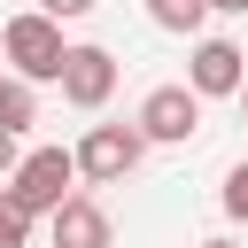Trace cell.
Listing matches in <instances>:
<instances>
[{
	"instance_id": "cell-1",
	"label": "cell",
	"mask_w": 248,
	"mask_h": 248,
	"mask_svg": "<svg viewBox=\"0 0 248 248\" xmlns=\"http://www.w3.org/2000/svg\"><path fill=\"white\" fill-rule=\"evenodd\" d=\"M0 54H8V70L16 78H62V23L46 16V8H31V16H8V31H0Z\"/></svg>"
},
{
	"instance_id": "cell-8",
	"label": "cell",
	"mask_w": 248,
	"mask_h": 248,
	"mask_svg": "<svg viewBox=\"0 0 248 248\" xmlns=\"http://www.w3.org/2000/svg\"><path fill=\"white\" fill-rule=\"evenodd\" d=\"M31 116H39L31 78H8V85H0V124H8V132H31Z\"/></svg>"
},
{
	"instance_id": "cell-3",
	"label": "cell",
	"mask_w": 248,
	"mask_h": 248,
	"mask_svg": "<svg viewBox=\"0 0 248 248\" xmlns=\"http://www.w3.org/2000/svg\"><path fill=\"white\" fill-rule=\"evenodd\" d=\"M140 155H147V132H140V124H93V132L78 140V178L116 186V178L140 170Z\"/></svg>"
},
{
	"instance_id": "cell-5",
	"label": "cell",
	"mask_w": 248,
	"mask_h": 248,
	"mask_svg": "<svg viewBox=\"0 0 248 248\" xmlns=\"http://www.w3.org/2000/svg\"><path fill=\"white\" fill-rule=\"evenodd\" d=\"M54 85H62V101H70V108H101V101L116 93V54H108V46H70Z\"/></svg>"
},
{
	"instance_id": "cell-15",
	"label": "cell",
	"mask_w": 248,
	"mask_h": 248,
	"mask_svg": "<svg viewBox=\"0 0 248 248\" xmlns=\"http://www.w3.org/2000/svg\"><path fill=\"white\" fill-rule=\"evenodd\" d=\"M202 248H240V240H202Z\"/></svg>"
},
{
	"instance_id": "cell-14",
	"label": "cell",
	"mask_w": 248,
	"mask_h": 248,
	"mask_svg": "<svg viewBox=\"0 0 248 248\" xmlns=\"http://www.w3.org/2000/svg\"><path fill=\"white\" fill-rule=\"evenodd\" d=\"M209 8H217V16H248V0H209Z\"/></svg>"
},
{
	"instance_id": "cell-7",
	"label": "cell",
	"mask_w": 248,
	"mask_h": 248,
	"mask_svg": "<svg viewBox=\"0 0 248 248\" xmlns=\"http://www.w3.org/2000/svg\"><path fill=\"white\" fill-rule=\"evenodd\" d=\"M46 225H54V248H108V209L85 202V194H70Z\"/></svg>"
},
{
	"instance_id": "cell-16",
	"label": "cell",
	"mask_w": 248,
	"mask_h": 248,
	"mask_svg": "<svg viewBox=\"0 0 248 248\" xmlns=\"http://www.w3.org/2000/svg\"><path fill=\"white\" fill-rule=\"evenodd\" d=\"M240 116H248V78H240Z\"/></svg>"
},
{
	"instance_id": "cell-2",
	"label": "cell",
	"mask_w": 248,
	"mask_h": 248,
	"mask_svg": "<svg viewBox=\"0 0 248 248\" xmlns=\"http://www.w3.org/2000/svg\"><path fill=\"white\" fill-rule=\"evenodd\" d=\"M8 186H16V202H23L31 217H54V209L70 202V186H78V147H31Z\"/></svg>"
},
{
	"instance_id": "cell-17",
	"label": "cell",
	"mask_w": 248,
	"mask_h": 248,
	"mask_svg": "<svg viewBox=\"0 0 248 248\" xmlns=\"http://www.w3.org/2000/svg\"><path fill=\"white\" fill-rule=\"evenodd\" d=\"M0 62H8V54H0ZM0 85H8V78H0Z\"/></svg>"
},
{
	"instance_id": "cell-4",
	"label": "cell",
	"mask_w": 248,
	"mask_h": 248,
	"mask_svg": "<svg viewBox=\"0 0 248 248\" xmlns=\"http://www.w3.org/2000/svg\"><path fill=\"white\" fill-rule=\"evenodd\" d=\"M132 124L147 132V147H186V140L202 132V93H194V85H155Z\"/></svg>"
},
{
	"instance_id": "cell-12",
	"label": "cell",
	"mask_w": 248,
	"mask_h": 248,
	"mask_svg": "<svg viewBox=\"0 0 248 248\" xmlns=\"http://www.w3.org/2000/svg\"><path fill=\"white\" fill-rule=\"evenodd\" d=\"M16 163H23V132H8V124H0V186L16 178Z\"/></svg>"
},
{
	"instance_id": "cell-10",
	"label": "cell",
	"mask_w": 248,
	"mask_h": 248,
	"mask_svg": "<svg viewBox=\"0 0 248 248\" xmlns=\"http://www.w3.org/2000/svg\"><path fill=\"white\" fill-rule=\"evenodd\" d=\"M0 248H31V209L16 202V186H0Z\"/></svg>"
},
{
	"instance_id": "cell-11",
	"label": "cell",
	"mask_w": 248,
	"mask_h": 248,
	"mask_svg": "<svg viewBox=\"0 0 248 248\" xmlns=\"http://www.w3.org/2000/svg\"><path fill=\"white\" fill-rule=\"evenodd\" d=\"M217 202H225V217H240V225H248V163H232V170H225V194H217Z\"/></svg>"
},
{
	"instance_id": "cell-6",
	"label": "cell",
	"mask_w": 248,
	"mask_h": 248,
	"mask_svg": "<svg viewBox=\"0 0 248 248\" xmlns=\"http://www.w3.org/2000/svg\"><path fill=\"white\" fill-rule=\"evenodd\" d=\"M240 78H248V54H240L232 39H194L186 85H194L202 101H217V93H240Z\"/></svg>"
},
{
	"instance_id": "cell-9",
	"label": "cell",
	"mask_w": 248,
	"mask_h": 248,
	"mask_svg": "<svg viewBox=\"0 0 248 248\" xmlns=\"http://www.w3.org/2000/svg\"><path fill=\"white\" fill-rule=\"evenodd\" d=\"M147 16H155V31H202V16H209V0H147Z\"/></svg>"
},
{
	"instance_id": "cell-13",
	"label": "cell",
	"mask_w": 248,
	"mask_h": 248,
	"mask_svg": "<svg viewBox=\"0 0 248 248\" xmlns=\"http://www.w3.org/2000/svg\"><path fill=\"white\" fill-rule=\"evenodd\" d=\"M39 8H46L54 23H78V16H93V0H39Z\"/></svg>"
}]
</instances>
